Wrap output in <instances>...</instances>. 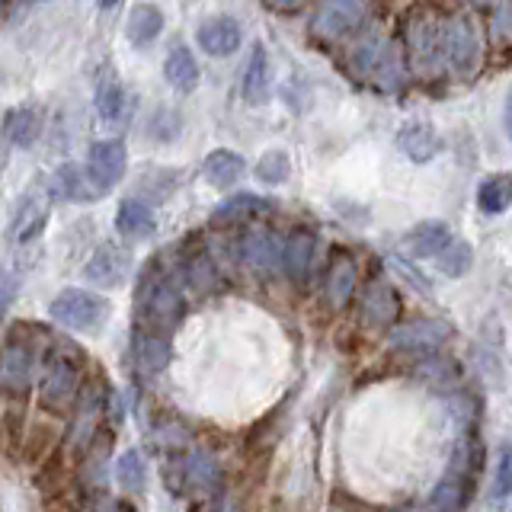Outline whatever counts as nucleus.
I'll use <instances>...</instances> for the list:
<instances>
[{"label":"nucleus","mask_w":512,"mask_h":512,"mask_svg":"<svg viewBox=\"0 0 512 512\" xmlns=\"http://www.w3.org/2000/svg\"><path fill=\"white\" fill-rule=\"evenodd\" d=\"M135 314H138V330L170 336L176 327H180V320L186 314L180 276H173V272L151 263L138 282Z\"/></svg>","instance_id":"1"},{"label":"nucleus","mask_w":512,"mask_h":512,"mask_svg":"<svg viewBox=\"0 0 512 512\" xmlns=\"http://www.w3.org/2000/svg\"><path fill=\"white\" fill-rule=\"evenodd\" d=\"M48 314L58 320L61 327L77 330V333H93L106 324L109 317V301L87 292V288H64L48 304Z\"/></svg>","instance_id":"2"},{"label":"nucleus","mask_w":512,"mask_h":512,"mask_svg":"<svg viewBox=\"0 0 512 512\" xmlns=\"http://www.w3.org/2000/svg\"><path fill=\"white\" fill-rule=\"evenodd\" d=\"M42 378V400L52 410H74L80 394V352H52L45 359V368H39Z\"/></svg>","instance_id":"3"},{"label":"nucleus","mask_w":512,"mask_h":512,"mask_svg":"<svg viewBox=\"0 0 512 512\" xmlns=\"http://www.w3.org/2000/svg\"><path fill=\"white\" fill-rule=\"evenodd\" d=\"M39 352L20 330H13L7 346L0 349V388L10 394H26L39 375Z\"/></svg>","instance_id":"4"},{"label":"nucleus","mask_w":512,"mask_h":512,"mask_svg":"<svg viewBox=\"0 0 512 512\" xmlns=\"http://www.w3.org/2000/svg\"><path fill=\"white\" fill-rule=\"evenodd\" d=\"M410 32V58L420 71H439L445 64V20L420 13L407 23Z\"/></svg>","instance_id":"5"},{"label":"nucleus","mask_w":512,"mask_h":512,"mask_svg":"<svg viewBox=\"0 0 512 512\" xmlns=\"http://www.w3.org/2000/svg\"><path fill=\"white\" fill-rule=\"evenodd\" d=\"M368 10H372V0H324L311 29H314V36L327 42L346 39L365 23Z\"/></svg>","instance_id":"6"},{"label":"nucleus","mask_w":512,"mask_h":512,"mask_svg":"<svg viewBox=\"0 0 512 512\" xmlns=\"http://www.w3.org/2000/svg\"><path fill=\"white\" fill-rule=\"evenodd\" d=\"M87 176L90 183L100 189V192H109L122 183V176L128 170V154H125V144L119 138H103L96 141L90 154H87Z\"/></svg>","instance_id":"7"},{"label":"nucleus","mask_w":512,"mask_h":512,"mask_svg":"<svg viewBox=\"0 0 512 512\" xmlns=\"http://www.w3.org/2000/svg\"><path fill=\"white\" fill-rule=\"evenodd\" d=\"M52 215V189L42 186V183H32L20 205H16V215H13V234L20 244H29L45 231V221Z\"/></svg>","instance_id":"8"},{"label":"nucleus","mask_w":512,"mask_h":512,"mask_svg":"<svg viewBox=\"0 0 512 512\" xmlns=\"http://www.w3.org/2000/svg\"><path fill=\"white\" fill-rule=\"evenodd\" d=\"M128 269H132V253L106 240V244L93 250V256L84 266V276L100 288H119L128 279Z\"/></svg>","instance_id":"9"},{"label":"nucleus","mask_w":512,"mask_h":512,"mask_svg":"<svg viewBox=\"0 0 512 512\" xmlns=\"http://www.w3.org/2000/svg\"><path fill=\"white\" fill-rule=\"evenodd\" d=\"M176 471H180V480H173V490L212 493L221 487V464L202 448H192L183 458H176Z\"/></svg>","instance_id":"10"},{"label":"nucleus","mask_w":512,"mask_h":512,"mask_svg":"<svg viewBox=\"0 0 512 512\" xmlns=\"http://www.w3.org/2000/svg\"><path fill=\"white\" fill-rule=\"evenodd\" d=\"M196 42L208 58H228L244 42V26L234 16H212L196 26Z\"/></svg>","instance_id":"11"},{"label":"nucleus","mask_w":512,"mask_h":512,"mask_svg":"<svg viewBox=\"0 0 512 512\" xmlns=\"http://www.w3.org/2000/svg\"><path fill=\"white\" fill-rule=\"evenodd\" d=\"M480 58V39L471 20L445 23V64H452L458 74H471Z\"/></svg>","instance_id":"12"},{"label":"nucleus","mask_w":512,"mask_h":512,"mask_svg":"<svg viewBox=\"0 0 512 512\" xmlns=\"http://www.w3.org/2000/svg\"><path fill=\"white\" fill-rule=\"evenodd\" d=\"M448 336H452V327H448L445 320H410V324L397 327L391 333V346L404 352H432V349H439Z\"/></svg>","instance_id":"13"},{"label":"nucleus","mask_w":512,"mask_h":512,"mask_svg":"<svg viewBox=\"0 0 512 512\" xmlns=\"http://www.w3.org/2000/svg\"><path fill=\"white\" fill-rule=\"evenodd\" d=\"M42 128H45L42 106L23 103L7 112L4 125H0V135H4V141L13 144V148H32V144L42 138Z\"/></svg>","instance_id":"14"},{"label":"nucleus","mask_w":512,"mask_h":512,"mask_svg":"<svg viewBox=\"0 0 512 512\" xmlns=\"http://www.w3.org/2000/svg\"><path fill=\"white\" fill-rule=\"evenodd\" d=\"M359 314L368 327H391L397 314H400V298L397 292L388 285V282H368L365 285V292H362V301H359Z\"/></svg>","instance_id":"15"},{"label":"nucleus","mask_w":512,"mask_h":512,"mask_svg":"<svg viewBox=\"0 0 512 512\" xmlns=\"http://www.w3.org/2000/svg\"><path fill=\"white\" fill-rule=\"evenodd\" d=\"M314 250H317V234L308 228H295L282 240V260L279 269H285V276L292 282H304L314 266Z\"/></svg>","instance_id":"16"},{"label":"nucleus","mask_w":512,"mask_h":512,"mask_svg":"<svg viewBox=\"0 0 512 512\" xmlns=\"http://www.w3.org/2000/svg\"><path fill=\"white\" fill-rule=\"evenodd\" d=\"M240 93L250 106H263L272 96V64H269V52L263 42H256L250 48L247 68H244V80H240Z\"/></svg>","instance_id":"17"},{"label":"nucleus","mask_w":512,"mask_h":512,"mask_svg":"<svg viewBox=\"0 0 512 512\" xmlns=\"http://www.w3.org/2000/svg\"><path fill=\"white\" fill-rule=\"evenodd\" d=\"M240 256L253 272H276L282 260V237L266 228H256L240 240Z\"/></svg>","instance_id":"18"},{"label":"nucleus","mask_w":512,"mask_h":512,"mask_svg":"<svg viewBox=\"0 0 512 512\" xmlns=\"http://www.w3.org/2000/svg\"><path fill=\"white\" fill-rule=\"evenodd\" d=\"M397 148L404 157H410L413 164H429V160L442 151V138L429 122H407L397 132Z\"/></svg>","instance_id":"19"},{"label":"nucleus","mask_w":512,"mask_h":512,"mask_svg":"<svg viewBox=\"0 0 512 512\" xmlns=\"http://www.w3.org/2000/svg\"><path fill=\"white\" fill-rule=\"evenodd\" d=\"M157 228L154 221V208L148 199L141 196H128L119 202V212H116V231L125 237V240H144L151 237Z\"/></svg>","instance_id":"20"},{"label":"nucleus","mask_w":512,"mask_h":512,"mask_svg":"<svg viewBox=\"0 0 512 512\" xmlns=\"http://www.w3.org/2000/svg\"><path fill=\"white\" fill-rule=\"evenodd\" d=\"M448 240H452V228H448L445 221L432 218V221H420L413 224V228L400 237V247H404L410 256H420V260H426V256H436Z\"/></svg>","instance_id":"21"},{"label":"nucleus","mask_w":512,"mask_h":512,"mask_svg":"<svg viewBox=\"0 0 512 512\" xmlns=\"http://www.w3.org/2000/svg\"><path fill=\"white\" fill-rule=\"evenodd\" d=\"M244 170H247L244 157H240L237 151H231V148H215L212 154L205 157V164H202L205 183L221 189V192H228L231 186H237L240 176H244Z\"/></svg>","instance_id":"22"},{"label":"nucleus","mask_w":512,"mask_h":512,"mask_svg":"<svg viewBox=\"0 0 512 512\" xmlns=\"http://www.w3.org/2000/svg\"><path fill=\"white\" fill-rule=\"evenodd\" d=\"M48 189H52V196H61L68 202H96L103 196V192L90 183L87 170L77 164H61L52 176V183H48Z\"/></svg>","instance_id":"23"},{"label":"nucleus","mask_w":512,"mask_h":512,"mask_svg":"<svg viewBox=\"0 0 512 512\" xmlns=\"http://www.w3.org/2000/svg\"><path fill=\"white\" fill-rule=\"evenodd\" d=\"M471 493H474V477L452 471L436 490H432L429 509L432 512H464V506L471 503Z\"/></svg>","instance_id":"24"},{"label":"nucleus","mask_w":512,"mask_h":512,"mask_svg":"<svg viewBox=\"0 0 512 512\" xmlns=\"http://www.w3.org/2000/svg\"><path fill=\"white\" fill-rule=\"evenodd\" d=\"M132 352H135V362H138L141 372L157 375V372H164L167 362H170V336L148 333V330H138L135 327Z\"/></svg>","instance_id":"25"},{"label":"nucleus","mask_w":512,"mask_h":512,"mask_svg":"<svg viewBox=\"0 0 512 512\" xmlns=\"http://www.w3.org/2000/svg\"><path fill=\"white\" fill-rule=\"evenodd\" d=\"M356 282H359V272H356V260L340 250L333 256L330 263V276H327V301L333 308H346L349 298L356 295Z\"/></svg>","instance_id":"26"},{"label":"nucleus","mask_w":512,"mask_h":512,"mask_svg":"<svg viewBox=\"0 0 512 512\" xmlns=\"http://www.w3.org/2000/svg\"><path fill=\"white\" fill-rule=\"evenodd\" d=\"M160 32H164V10L157 4H135L128 10L125 20V39L135 48H144L148 42H154Z\"/></svg>","instance_id":"27"},{"label":"nucleus","mask_w":512,"mask_h":512,"mask_svg":"<svg viewBox=\"0 0 512 512\" xmlns=\"http://www.w3.org/2000/svg\"><path fill=\"white\" fill-rule=\"evenodd\" d=\"M164 77L176 93H192L199 87V77H202L196 55H192L186 45H173L164 61Z\"/></svg>","instance_id":"28"},{"label":"nucleus","mask_w":512,"mask_h":512,"mask_svg":"<svg viewBox=\"0 0 512 512\" xmlns=\"http://www.w3.org/2000/svg\"><path fill=\"white\" fill-rule=\"evenodd\" d=\"M269 202L263 196H253V192H234L224 202H218V208L212 212L215 224H240V221H253L269 212Z\"/></svg>","instance_id":"29"},{"label":"nucleus","mask_w":512,"mask_h":512,"mask_svg":"<svg viewBox=\"0 0 512 512\" xmlns=\"http://www.w3.org/2000/svg\"><path fill=\"white\" fill-rule=\"evenodd\" d=\"M512 202V180L506 173H490L477 186V208L484 215H503Z\"/></svg>","instance_id":"30"},{"label":"nucleus","mask_w":512,"mask_h":512,"mask_svg":"<svg viewBox=\"0 0 512 512\" xmlns=\"http://www.w3.org/2000/svg\"><path fill=\"white\" fill-rule=\"evenodd\" d=\"M93 106H96V116L103 122H116L125 109V87L122 80L116 77V71H106L100 77V84H96V93H93Z\"/></svg>","instance_id":"31"},{"label":"nucleus","mask_w":512,"mask_h":512,"mask_svg":"<svg viewBox=\"0 0 512 512\" xmlns=\"http://www.w3.org/2000/svg\"><path fill=\"white\" fill-rule=\"evenodd\" d=\"M436 260V266H439V272L442 276H448V279H461V276H468L471 272V266H474V247L468 244V240H448V244L432 256Z\"/></svg>","instance_id":"32"},{"label":"nucleus","mask_w":512,"mask_h":512,"mask_svg":"<svg viewBox=\"0 0 512 512\" xmlns=\"http://www.w3.org/2000/svg\"><path fill=\"white\" fill-rule=\"evenodd\" d=\"M183 279L189 282V288H196V292H215L218 282H221L218 266L205 250L192 253L189 260L183 263Z\"/></svg>","instance_id":"33"},{"label":"nucleus","mask_w":512,"mask_h":512,"mask_svg":"<svg viewBox=\"0 0 512 512\" xmlns=\"http://www.w3.org/2000/svg\"><path fill=\"white\" fill-rule=\"evenodd\" d=\"M256 180L266 183V186H279L285 183L288 176H292V157H288V151L282 148H269L260 154V160H256Z\"/></svg>","instance_id":"34"},{"label":"nucleus","mask_w":512,"mask_h":512,"mask_svg":"<svg viewBox=\"0 0 512 512\" xmlns=\"http://www.w3.org/2000/svg\"><path fill=\"white\" fill-rule=\"evenodd\" d=\"M183 132V119L180 112L170 109V106H157L151 116H148V138L160 141V144H170L176 141Z\"/></svg>","instance_id":"35"},{"label":"nucleus","mask_w":512,"mask_h":512,"mask_svg":"<svg viewBox=\"0 0 512 512\" xmlns=\"http://www.w3.org/2000/svg\"><path fill=\"white\" fill-rule=\"evenodd\" d=\"M116 477H119V484H122L125 490H132V493H138V490L144 487V461H141V455L135 452V448L119 458Z\"/></svg>","instance_id":"36"},{"label":"nucleus","mask_w":512,"mask_h":512,"mask_svg":"<svg viewBox=\"0 0 512 512\" xmlns=\"http://www.w3.org/2000/svg\"><path fill=\"white\" fill-rule=\"evenodd\" d=\"M16 292H20V276L10 269H0V314L16 301Z\"/></svg>","instance_id":"37"},{"label":"nucleus","mask_w":512,"mask_h":512,"mask_svg":"<svg viewBox=\"0 0 512 512\" xmlns=\"http://www.w3.org/2000/svg\"><path fill=\"white\" fill-rule=\"evenodd\" d=\"M512 487V458H509V448L500 452V468H496V490L493 496H506Z\"/></svg>","instance_id":"38"},{"label":"nucleus","mask_w":512,"mask_h":512,"mask_svg":"<svg viewBox=\"0 0 512 512\" xmlns=\"http://www.w3.org/2000/svg\"><path fill=\"white\" fill-rule=\"evenodd\" d=\"M304 4H308V0H266V7H272L276 13H295Z\"/></svg>","instance_id":"39"},{"label":"nucleus","mask_w":512,"mask_h":512,"mask_svg":"<svg viewBox=\"0 0 512 512\" xmlns=\"http://www.w3.org/2000/svg\"><path fill=\"white\" fill-rule=\"evenodd\" d=\"M93 512H135V506L125 503V500H109V503H103L100 509H93Z\"/></svg>","instance_id":"40"},{"label":"nucleus","mask_w":512,"mask_h":512,"mask_svg":"<svg viewBox=\"0 0 512 512\" xmlns=\"http://www.w3.org/2000/svg\"><path fill=\"white\" fill-rule=\"evenodd\" d=\"M96 4H100V10H116L122 0H96Z\"/></svg>","instance_id":"41"},{"label":"nucleus","mask_w":512,"mask_h":512,"mask_svg":"<svg viewBox=\"0 0 512 512\" xmlns=\"http://www.w3.org/2000/svg\"><path fill=\"white\" fill-rule=\"evenodd\" d=\"M215 512H237V506L224 500V503H218V506H215Z\"/></svg>","instance_id":"42"},{"label":"nucleus","mask_w":512,"mask_h":512,"mask_svg":"<svg viewBox=\"0 0 512 512\" xmlns=\"http://www.w3.org/2000/svg\"><path fill=\"white\" fill-rule=\"evenodd\" d=\"M474 4H477V7H490V4H493V0H474Z\"/></svg>","instance_id":"43"},{"label":"nucleus","mask_w":512,"mask_h":512,"mask_svg":"<svg viewBox=\"0 0 512 512\" xmlns=\"http://www.w3.org/2000/svg\"><path fill=\"white\" fill-rule=\"evenodd\" d=\"M400 512H432V509H400Z\"/></svg>","instance_id":"44"}]
</instances>
